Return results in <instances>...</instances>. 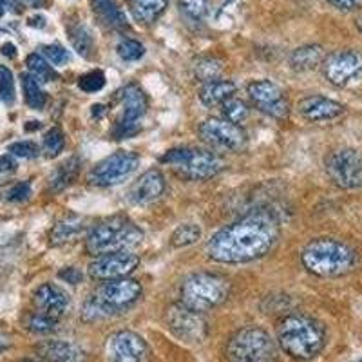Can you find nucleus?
Returning <instances> with one entry per match:
<instances>
[{
	"label": "nucleus",
	"instance_id": "nucleus-1",
	"mask_svg": "<svg viewBox=\"0 0 362 362\" xmlns=\"http://www.w3.org/2000/svg\"><path fill=\"white\" fill-rule=\"evenodd\" d=\"M279 238V219L268 210H257L216 232L205 252L216 263H250L270 254Z\"/></svg>",
	"mask_w": 362,
	"mask_h": 362
},
{
	"label": "nucleus",
	"instance_id": "nucleus-2",
	"mask_svg": "<svg viewBox=\"0 0 362 362\" xmlns=\"http://www.w3.org/2000/svg\"><path fill=\"white\" fill-rule=\"evenodd\" d=\"M303 267L317 277H341L357 268L358 254L354 247L335 238H317L300 252Z\"/></svg>",
	"mask_w": 362,
	"mask_h": 362
},
{
	"label": "nucleus",
	"instance_id": "nucleus-3",
	"mask_svg": "<svg viewBox=\"0 0 362 362\" xmlns=\"http://www.w3.org/2000/svg\"><path fill=\"white\" fill-rule=\"evenodd\" d=\"M277 342L286 355L297 361H312L326 344V332L321 322L303 313L286 315L277 326Z\"/></svg>",
	"mask_w": 362,
	"mask_h": 362
},
{
	"label": "nucleus",
	"instance_id": "nucleus-4",
	"mask_svg": "<svg viewBox=\"0 0 362 362\" xmlns=\"http://www.w3.org/2000/svg\"><path fill=\"white\" fill-rule=\"evenodd\" d=\"M144 239V232L125 216H112L93 225L87 232L86 250L93 257L115 252H131Z\"/></svg>",
	"mask_w": 362,
	"mask_h": 362
},
{
	"label": "nucleus",
	"instance_id": "nucleus-5",
	"mask_svg": "<svg viewBox=\"0 0 362 362\" xmlns=\"http://www.w3.org/2000/svg\"><path fill=\"white\" fill-rule=\"evenodd\" d=\"M230 296V281L212 272L190 274L181 284V305L194 312L205 313L218 308Z\"/></svg>",
	"mask_w": 362,
	"mask_h": 362
},
{
	"label": "nucleus",
	"instance_id": "nucleus-6",
	"mask_svg": "<svg viewBox=\"0 0 362 362\" xmlns=\"http://www.w3.org/2000/svg\"><path fill=\"white\" fill-rule=\"evenodd\" d=\"M161 163L173 167L177 176L192 181L210 180L225 169V160L216 153L203 148H170L160 158Z\"/></svg>",
	"mask_w": 362,
	"mask_h": 362
},
{
	"label": "nucleus",
	"instance_id": "nucleus-7",
	"mask_svg": "<svg viewBox=\"0 0 362 362\" xmlns=\"http://www.w3.org/2000/svg\"><path fill=\"white\" fill-rule=\"evenodd\" d=\"M228 362H276L277 350L270 335L259 326L238 329L226 344Z\"/></svg>",
	"mask_w": 362,
	"mask_h": 362
},
{
	"label": "nucleus",
	"instance_id": "nucleus-8",
	"mask_svg": "<svg viewBox=\"0 0 362 362\" xmlns=\"http://www.w3.org/2000/svg\"><path fill=\"white\" fill-rule=\"evenodd\" d=\"M326 174L335 185L351 190L362 187V153L357 148H337L326 156Z\"/></svg>",
	"mask_w": 362,
	"mask_h": 362
},
{
	"label": "nucleus",
	"instance_id": "nucleus-9",
	"mask_svg": "<svg viewBox=\"0 0 362 362\" xmlns=\"http://www.w3.org/2000/svg\"><path fill=\"white\" fill-rule=\"evenodd\" d=\"M140 165V156L132 151H116L103 158L87 174V181L95 187H112L127 180Z\"/></svg>",
	"mask_w": 362,
	"mask_h": 362
},
{
	"label": "nucleus",
	"instance_id": "nucleus-10",
	"mask_svg": "<svg viewBox=\"0 0 362 362\" xmlns=\"http://www.w3.org/2000/svg\"><path fill=\"white\" fill-rule=\"evenodd\" d=\"M165 322H167L170 334L187 344H199L209 335V325H206L203 313L194 312L181 303L170 305L167 308Z\"/></svg>",
	"mask_w": 362,
	"mask_h": 362
},
{
	"label": "nucleus",
	"instance_id": "nucleus-11",
	"mask_svg": "<svg viewBox=\"0 0 362 362\" xmlns=\"http://www.w3.org/2000/svg\"><path fill=\"white\" fill-rule=\"evenodd\" d=\"M119 102H122V115L115 125V136L116 140H124L140 131V119L147 112L148 102L144 90L136 83H129L119 90Z\"/></svg>",
	"mask_w": 362,
	"mask_h": 362
},
{
	"label": "nucleus",
	"instance_id": "nucleus-12",
	"mask_svg": "<svg viewBox=\"0 0 362 362\" xmlns=\"http://www.w3.org/2000/svg\"><path fill=\"white\" fill-rule=\"evenodd\" d=\"M322 73L332 86H354L362 80V53L355 49L335 51L325 58Z\"/></svg>",
	"mask_w": 362,
	"mask_h": 362
},
{
	"label": "nucleus",
	"instance_id": "nucleus-13",
	"mask_svg": "<svg viewBox=\"0 0 362 362\" xmlns=\"http://www.w3.org/2000/svg\"><path fill=\"white\" fill-rule=\"evenodd\" d=\"M199 136L210 147L238 153L247 145V132L225 118H209L199 125Z\"/></svg>",
	"mask_w": 362,
	"mask_h": 362
},
{
	"label": "nucleus",
	"instance_id": "nucleus-14",
	"mask_svg": "<svg viewBox=\"0 0 362 362\" xmlns=\"http://www.w3.org/2000/svg\"><path fill=\"white\" fill-rule=\"evenodd\" d=\"M248 96L257 111L274 119H286L290 116V103L286 93L272 80H254L248 86Z\"/></svg>",
	"mask_w": 362,
	"mask_h": 362
},
{
	"label": "nucleus",
	"instance_id": "nucleus-15",
	"mask_svg": "<svg viewBox=\"0 0 362 362\" xmlns=\"http://www.w3.org/2000/svg\"><path fill=\"white\" fill-rule=\"evenodd\" d=\"M141 296V284L131 277H122V279L103 281V284L95 293L100 305L105 308L109 315L122 312L127 306L134 305Z\"/></svg>",
	"mask_w": 362,
	"mask_h": 362
},
{
	"label": "nucleus",
	"instance_id": "nucleus-16",
	"mask_svg": "<svg viewBox=\"0 0 362 362\" xmlns=\"http://www.w3.org/2000/svg\"><path fill=\"white\" fill-rule=\"evenodd\" d=\"M151 350L141 335L122 329L107 339V362H148Z\"/></svg>",
	"mask_w": 362,
	"mask_h": 362
},
{
	"label": "nucleus",
	"instance_id": "nucleus-17",
	"mask_svg": "<svg viewBox=\"0 0 362 362\" xmlns=\"http://www.w3.org/2000/svg\"><path fill=\"white\" fill-rule=\"evenodd\" d=\"M140 264V257L132 252H115L95 257L89 264V276L96 281H112L129 277Z\"/></svg>",
	"mask_w": 362,
	"mask_h": 362
},
{
	"label": "nucleus",
	"instance_id": "nucleus-18",
	"mask_svg": "<svg viewBox=\"0 0 362 362\" xmlns=\"http://www.w3.org/2000/svg\"><path fill=\"white\" fill-rule=\"evenodd\" d=\"M165 176L158 169H151L141 174L129 189V202L132 205H151L158 202L165 192Z\"/></svg>",
	"mask_w": 362,
	"mask_h": 362
},
{
	"label": "nucleus",
	"instance_id": "nucleus-19",
	"mask_svg": "<svg viewBox=\"0 0 362 362\" xmlns=\"http://www.w3.org/2000/svg\"><path fill=\"white\" fill-rule=\"evenodd\" d=\"M299 115L308 122H329L344 115V105L326 96H306L297 103Z\"/></svg>",
	"mask_w": 362,
	"mask_h": 362
},
{
	"label": "nucleus",
	"instance_id": "nucleus-20",
	"mask_svg": "<svg viewBox=\"0 0 362 362\" xmlns=\"http://www.w3.org/2000/svg\"><path fill=\"white\" fill-rule=\"evenodd\" d=\"M33 303L37 306V312L53 317L57 321H60V317L66 313L67 306H69L66 292L53 283H45L38 286L33 296Z\"/></svg>",
	"mask_w": 362,
	"mask_h": 362
},
{
	"label": "nucleus",
	"instance_id": "nucleus-21",
	"mask_svg": "<svg viewBox=\"0 0 362 362\" xmlns=\"http://www.w3.org/2000/svg\"><path fill=\"white\" fill-rule=\"evenodd\" d=\"M37 354L45 362H87L86 351L69 341H44L37 346Z\"/></svg>",
	"mask_w": 362,
	"mask_h": 362
},
{
	"label": "nucleus",
	"instance_id": "nucleus-22",
	"mask_svg": "<svg viewBox=\"0 0 362 362\" xmlns=\"http://www.w3.org/2000/svg\"><path fill=\"white\" fill-rule=\"evenodd\" d=\"M90 226L87 225L86 219L82 216H67V218L60 219L57 225L51 228L49 232V243L53 247H62V245L76 241L80 235L89 232Z\"/></svg>",
	"mask_w": 362,
	"mask_h": 362
},
{
	"label": "nucleus",
	"instance_id": "nucleus-23",
	"mask_svg": "<svg viewBox=\"0 0 362 362\" xmlns=\"http://www.w3.org/2000/svg\"><path fill=\"white\" fill-rule=\"evenodd\" d=\"M325 58L326 53L321 45H300V47L293 49L292 54H290V66L297 73H306V71H313L319 66H322Z\"/></svg>",
	"mask_w": 362,
	"mask_h": 362
},
{
	"label": "nucleus",
	"instance_id": "nucleus-24",
	"mask_svg": "<svg viewBox=\"0 0 362 362\" xmlns=\"http://www.w3.org/2000/svg\"><path fill=\"white\" fill-rule=\"evenodd\" d=\"M235 93V83L230 80H214V82L203 83L199 89V100L206 107L221 105L225 100L232 98Z\"/></svg>",
	"mask_w": 362,
	"mask_h": 362
},
{
	"label": "nucleus",
	"instance_id": "nucleus-25",
	"mask_svg": "<svg viewBox=\"0 0 362 362\" xmlns=\"http://www.w3.org/2000/svg\"><path fill=\"white\" fill-rule=\"evenodd\" d=\"M80 167H82V163H80L78 156H71L69 160H66L64 163L58 165L57 169H54V173L51 174V177H49L51 192L57 194V192H62V190H66L67 187H69L71 183L76 180Z\"/></svg>",
	"mask_w": 362,
	"mask_h": 362
},
{
	"label": "nucleus",
	"instance_id": "nucleus-26",
	"mask_svg": "<svg viewBox=\"0 0 362 362\" xmlns=\"http://www.w3.org/2000/svg\"><path fill=\"white\" fill-rule=\"evenodd\" d=\"M93 8L100 21L111 29H122L127 25L125 13L118 8L116 0H93Z\"/></svg>",
	"mask_w": 362,
	"mask_h": 362
},
{
	"label": "nucleus",
	"instance_id": "nucleus-27",
	"mask_svg": "<svg viewBox=\"0 0 362 362\" xmlns=\"http://www.w3.org/2000/svg\"><path fill=\"white\" fill-rule=\"evenodd\" d=\"M167 4H169V0H129L134 18L144 24H153L165 11Z\"/></svg>",
	"mask_w": 362,
	"mask_h": 362
},
{
	"label": "nucleus",
	"instance_id": "nucleus-28",
	"mask_svg": "<svg viewBox=\"0 0 362 362\" xmlns=\"http://www.w3.org/2000/svg\"><path fill=\"white\" fill-rule=\"evenodd\" d=\"M22 80V89H24V98L29 107L35 109V111H42L47 103V95L44 93V89L40 87L35 76H31L29 73H24L21 76Z\"/></svg>",
	"mask_w": 362,
	"mask_h": 362
},
{
	"label": "nucleus",
	"instance_id": "nucleus-29",
	"mask_svg": "<svg viewBox=\"0 0 362 362\" xmlns=\"http://www.w3.org/2000/svg\"><path fill=\"white\" fill-rule=\"evenodd\" d=\"M25 66H28V71L31 76L38 80L40 83H47V82H54L58 80V73L53 69L47 60H45L42 54L38 53H31L28 58H25Z\"/></svg>",
	"mask_w": 362,
	"mask_h": 362
},
{
	"label": "nucleus",
	"instance_id": "nucleus-30",
	"mask_svg": "<svg viewBox=\"0 0 362 362\" xmlns=\"http://www.w3.org/2000/svg\"><path fill=\"white\" fill-rule=\"evenodd\" d=\"M202 239V228L196 223H185V225H180L176 230L170 235V245L174 248H185L190 245L198 243Z\"/></svg>",
	"mask_w": 362,
	"mask_h": 362
},
{
	"label": "nucleus",
	"instance_id": "nucleus-31",
	"mask_svg": "<svg viewBox=\"0 0 362 362\" xmlns=\"http://www.w3.org/2000/svg\"><path fill=\"white\" fill-rule=\"evenodd\" d=\"M194 74L203 83L221 80L223 64L216 58H199L198 62L194 64Z\"/></svg>",
	"mask_w": 362,
	"mask_h": 362
},
{
	"label": "nucleus",
	"instance_id": "nucleus-32",
	"mask_svg": "<svg viewBox=\"0 0 362 362\" xmlns=\"http://www.w3.org/2000/svg\"><path fill=\"white\" fill-rule=\"evenodd\" d=\"M221 111L225 119H228V122H232V124L235 125L245 124L248 119V116H250V109H248L247 102L234 98V96L221 103Z\"/></svg>",
	"mask_w": 362,
	"mask_h": 362
},
{
	"label": "nucleus",
	"instance_id": "nucleus-33",
	"mask_svg": "<svg viewBox=\"0 0 362 362\" xmlns=\"http://www.w3.org/2000/svg\"><path fill=\"white\" fill-rule=\"evenodd\" d=\"M69 37L76 53L83 58L89 57L93 51V37H90L89 29L86 25H74V28H69Z\"/></svg>",
	"mask_w": 362,
	"mask_h": 362
},
{
	"label": "nucleus",
	"instance_id": "nucleus-34",
	"mask_svg": "<svg viewBox=\"0 0 362 362\" xmlns=\"http://www.w3.org/2000/svg\"><path fill=\"white\" fill-rule=\"evenodd\" d=\"M66 147V136H64L62 129L53 127L45 132L44 144H42V151L47 158H57L58 154L62 153Z\"/></svg>",
	"mask_w": 362,
	"mask_h": 362
},
{
	"label": "nucleus",
	"instance_id": "nucleus-35",
	"mask_svg": "<svg viewBox=\"0 0 362 362\" xmlns=\"http://www.w3.org/2000/svg\"><path fill=\"white\" fill-rule=\"evenodd\" d=\"M57 326H58L57 319L44 315V313H40V312L31 313L28 319L29 332H33V334H37V335L51 334V332H54V329H57Z\"/></svg>",
	"mask_w": 362,
	"mask_h": 362
},
{
	"label": "nucleus",
	"instance_id": "nucleus-36",
	"mask_svg": "<svg viewBox=\"0 0 362 362\" xmlns=\"http://www.w3.org/2000/svg\"><path fill=\"white\" fill-rule=\"evenodd\" d=\"M118 57L124 60V62H138L141 57L145 54V47L144 44H140L134 38H124V40L119 42L118 47Z\"/></svg>",
	"mask_w": 362,
	"mask_h": 362
},
{
	"label": "nucleus",
	"instance_id": "nucleus-37",
	"mask_svg": "<svg viewBox=\"0 0 362 362\" xmlns=\"http://www.w3.org/2000/svg\"><path fill=\"white\" fill-rule=\"evenodd\" d=\"M180 9L189 18L199 22L210 13V0H180Z\"/></svg>",
	"mask_w": 362,
	"mask_h": 362
},
{
	"label": "nucleus",
	"instance_id": "nucleus-38",
	"mask_svg": "<svg viewBox=\"0 0 362 362\" xmlns=\"http://www.w3.org/2000/svg\"><path fill=\"white\" fill-rule=\"evenodd\" d=\"M103 86H105V74L102 71H89L78 80V87L83 93H98Z\"/></svg>",
	"mask_w": 362,
	"mask_h": 362
},
{
	"label": "nucleus",
	"instance_id": "nucleus-39",
	"mask_svg": "<svg viewBox=\"0 0 362 362\" xmlns=\"http://www.w3.org/2000/svg\"><path fill=\"white\" fill-rule=\"evenodd\" d=\"M0 100L4 103L15 102V80L6 66H0Z\"/></svg>",
	"mask_w": 362,
	"mask_h": 362
},
{
	"label": "nucleus",
	"instance_id": "nucleus-40",
	"mask_svg": "<svg viewBox=\"0 0 362 362\" xmlns=\"http://www.w3.org/2000/svg\"><path fill=\"white\" fill-rule=\"evenodd\" d=\"M42 57L49 64H53V66H64L66 62H69V53L60 44L44 45L42 47Z\"/></svg>",
	"mask_w": 362,
	"mask_h": 362
},
{
	"label": "nucleus",
	"instance_id": "nucleus-41",
	"mask_svg": "<svg viewBox=\"0 0 362 362\" xmlns=\"http://www.w3.org/2000/svg\"><path fill=\"white\" fill-rule=\"evenodd\" d=\"M8 153L11 156L17 158H24V160H33L40 154V148H38L37 144L33 141H15L8 147Z\"/></svg>",
	"mask_w": 362,
	"mask_h": 362
},
{
	"label": "nucleus",
	"instance_id": "nucleus-42",
	"mask_svg": "<svg viewBox=\"0 0 362 362\" xmlns=\"http://www.w3.org/2000/svg\"><path fill=\"white\" fill-rule=\"evenodd\" d=\"M31 196V185L28 181H21L17 185H13L8 192V202L11 203H22L25 199H29Z\"/></svg>",
	"mask_w": 362,
	"mask_h": 362
},
{
	"label": "nucleus",
	"instance_id": "nucleus-43",
	"mask_svg": "<svg viewBox=\"0 0 362 362\" xmlns=\"http://www.w3.org/2000/svg\"><path fill=\"white\" fill-rule=\"evenodd\" d=\"M58 277L67 284H80L83 281V274L76 267H66L58 272Z\"/></svg>",
	"mask_w": 362,
	"mask_h": 362
},
{
	"label": "nucleus",
	"instance_id": "nucleus-44",
	"mask_svg": "<svg viewBox=\"0 0 362 362\" xmlns=\"http://www.w3.org/2000/svg\"><path fill=\"white\" fill-rule=\"evenodd\" d=\"M326 2L341 11H355V9L362 8V0H326Z\"/></svg>",
	"mask_w": 362,
	"mask_h": 362
},
{
	"label": "nucleus",
	"instance_id": "nucleus-45",
	"mask_svg": "<svg viewBox=\"0 0 362 362\" xmlns=\"http://www.w3.org/2000/svg\"><path fill=\"white\" fill-rule=\"evenodd\" d=\"M17 169V161L11 154H6V156H0V174H9Z\"/></svg>",
	"mask_w": 362,
	"mask_h": 362
},
{
	"label": "nucleus",
	"instance_id": "nucleus-46",
	"mask_svg": "<svg viewBox=\"0 0 362 362\" xmlns=\"http://www.w3.org/2000/svg\"><path fill=\"white\" fill-rule=\"evenodd\" d=\"M15 6L18 8H42L45 4V0H13Z\"/></svg>",
	"mask_w": 362,
	"mask_h": 362
},
{
	"label": "nucleus",
	"instance_id": "nucleus-47",
	"mask_svg": "<svg viewBox=\"0 0 362 362\" xmlns=\"http://www.w3.org/2000/svg\"><path fill=\"white\" fill-rule=\"evenodd\" d=\"M0 53L8 58H15L17 57V47H15L13 44H4L2 47H0Z\"/></svg>",
	"mask_w": 362,
	"mask_h": 362
},
{
	"label": "nucleus",
	"instance_id": "nucleus-48",
	"mask_svg": "<svg viewBox=\"0 0 362 362\" xmlns=\"http://www.w3.org/2000/svg\"><path fill=\"white\" fill-rule=\"evenodd\" d=\"M44 17H35V18H29V25H33V28H44Z\"/></svg>",
	"mask_w": 362,
	"mask_h": 362
},
{
	"label": "nucleus",
	"instance_id": "nucleus-49",
	"mask_svg": "<svg viewBox=\"0 0 362 362\" xmlns=\"http://www.w3.org/2000/svg\"><path fill=\"white\" fill-rule=\"evenodd\" d=\"M33 125H25V131H35V129H40V122H31Z\"/></svg>",
	"mask_w": 362,
	"mask_h": 362
},
{
	"label": "nucleus",
	"instance_id": "nucleus-50",
	"mask_svg": "<svg viewBox=\"0 0 362 362\" xmlns=\"http://www.w3.org/2000/svg\"><path fill=\"white\" fill-rule=\"evenodd\" d=\"M6 350V341L2 337H0V351Z\"/></svg>",
	"mask_w": 362,
	"mask_h": 362
},
{
	"label": "nucleus",
	"instance_id": "nucleus-51",
	"mask_svg": "<svg viewBox=\"0 0 362 362\" xmlns=\"http://www.w3.org/2000/svg\"><path fill=\"white\" fill-rule=\"evenodd\" d=\"M0 6H8V8H11V2H9V0H0Z\"/></svg>",
	"mask_w": 362,
	"mask_h": 362
},
{
	"label": "nucleus",
	"instance_id": "nucleus-52",
	"mask_svg": "<svg viewBox=\"0 0 362 362\" xmlns=\"http://www.w3.org/2000/svg\"><path fill=\"white\" fill-rule=\"evenodd\" d=\"M357 28H358V31H361V33H362V17L357 21Z\"/></svg>",
	"mask_w": 362,
	"mask_h": 362
},
{
	"label": "nucleus",
	"instance_id": "nucleus-53",
	"mask_svg": "<svg viewBox=\"0 0 362 362\" xmlns=\"http://www.w3.org/2000/svg\"><path fill=\"white\" fill-rule=\"evenodd\" d=\"M21 362H45V361H35V358H25V361H21Z\"/></svg>",
	"mask_w": 362,
	"mask_h": 362
}]
</instances>
